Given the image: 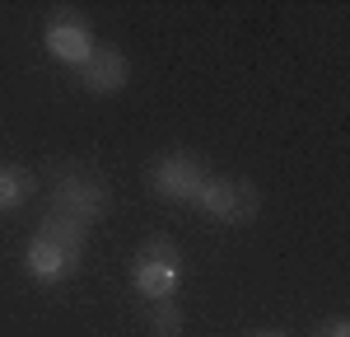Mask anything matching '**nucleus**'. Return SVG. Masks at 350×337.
I'll return each mask as SVG.
<instances>
[{"mask_svg":"<svg viewBox=\"0 0 350 337\" xmlns=\"http://www.w3.org/2000/svg\"><path fill=\"white\" fill-rule=\"evenodd\" d=\"M42 47H47V56H56L61 66H75L80 71L84 61L94 56V33H89V24H80L75 14H52L47 19V33H42Z\"/></svg>","mask_w":350,"mask_h":337,"instance_id":"423d86ee","label":"nucleus"},{"mask_svg":"<svg viewBox=\"0 0 350 337\" xmlns=\"http://www.w3.org/2000/svg\"><path fill=\"white\" fill-rule=\"evenodd\" d=\"M33 192V178H28V168L19 164H0V216L5 211H19Z\"/></svg>","mask_w":350,"mask_h":337,"instance_id":"6e6552de","label":"nucleus"},{"mask_svg":"<svg viewBox=\"0 0 350 337\" xmlns=\"http://www.w3.org/2000/svg\"><path fill=\"white\" fill-rule=\"evenodd\" d=\"M80 262H84V225L61 221V216H47L24 249L28 277L42 281V286H56V281L75 277Z\"/></svg>","mask_w":350,"mask_h":337,"instance_id":"f257e3e1","label":"nucleus"},{"mask_svg":"<svg viewBox=\"0 0 350 337\" xmlns=\"http://www.w3.org/2000/svg\"><path fill=\"white\" fill-rule=\"evenodd\" d=\"M150 319H154V337H178V333H183V314H178L173 300H159Z\"/></svg>","mask_w":350,"mask_h":337,"instance_id":"1a4fd4ad","label":"nucleus"},{"mask_svg":"<svg viewBox=\"0 0 350 337\" xmlns=\"http://www.w3.org/2000/svg\"><path fill=\"white\" fill-rule=\"evenodd\" d=\"M206 178H211V168L201 164L196 155H187V150L159 155V160L150 164V188L159 197H168V201H183V206L196 201V192L206 188Z\"/></svg>","mask_w":350,"mask_h":337,"instance_id":"39448f33","label":"nucleus"},{"mask_svg":"<svg viewBox=\"0 0 350 337\" xmlns=\"http://www.w3.org/2000/svg\"><path fill=\"white\" fill-rule=\"evenodd\" d=\"M191 206L219 225H247V221H257V211H262V192L247 178H219V173H211Z\"/></svg>","mask_w":350,"mask_h":337,"instance_id":"20e7f679","label":"nucleus"},{"mask_svg":"<svg viewBox=\"0 0 350 337\" xmlns=\"http://www.w3.org/2000/svg\"><path fill=\"white\" fill-rule=\"evenodd\" d=\"M80 80L89 94H117L122 84L131 80V61L117 47H94V56L80 66Z\"/></svg>","mask_w":350,"mask_h":337,"instance_id":"0eeeda50","label":"nucleus"},{"mask_svg":"<svg viewBox=\"0 0 350 337\" xmlns=\"http://www.w3.org/2000/svg\"><path fill=\"white\" fill-rule=\"evenodd\" d=\"M252 337H285V333H252Z\"/></svg>","mask_w":350,"mask_h":337,"instance_id":"9b49d317","label":"nucleus"},{"mask_svg":"<svg viewBox=\"0 0 350 337\" xmlns=\"http://www.w3.org/2000/svg\"><path fill=\"white\" fill-rule=\"evenodd\" d=\"M131 286L135 295H145L150 305L173 300L183 286V253L173 239H145L131 258Z\"/></svg>","mask_w":350,"mask_h":337,"instance_id":"7ed1b4c3","label":"nucleus"},{"mask_svg":"<svg viewBox=\"0 0 350 337\" xmlns=\"http://www.w3.org/2000/svg\"><path fill=\"white\" fill-rule=\"evenodd\" d=\"M313 337H350V323H346V319H332V323H323Z\"/></svg>","mask_w":350,"mask_h":337,"instance_id":"9d476101","label":"nucleus"},{"mask_svg":"<svg viewBox=\"0 0 350 337\" xmlns=\"http://www.w3.org/2000/svg\"><path fill=\"white\" fill-rule=\"evenodd\" d=\"M103 211H108V183H103L94 168L66 164L61 173H56V183H52V216L75 221V225L89 229Z\"/></svg>","mask_w":350,"mask_h":337,"instance_id":"f03ea898","label":"nucleus"}]
</instances>
